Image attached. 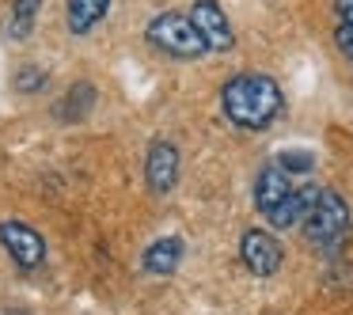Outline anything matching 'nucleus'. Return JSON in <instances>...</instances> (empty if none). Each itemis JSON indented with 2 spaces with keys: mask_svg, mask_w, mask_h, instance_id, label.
Masks as SVG:
<instances>
[{
  "mask_svg": "<svg viewBox=\"0 0 353 315\" xmlns=\"http://www.w3.org/2000/svg\"><path fill=\"white\" fill-rule=\"evenodd\" d=\"M281 107H285V95L277 88V80L266 77V72H239L221 88V110L239 130H251V133L270 130L281 114Z\"/></svg>",
  "mask_w": 353,
  "mask_h": 315,
  "instance_id": "obj_1",
  "label": "nucleus"
},
{
  "mask_svg": "<svg viewBox=\"0 0 353 315\" xmlns=\"http://www.w3.org/2000/svg\"><path fill=\"white\" fill-rule=\"evenodd\" d=\"M315 194H319L315 183L296 186L292 175H285L277 163L262 167L259 179H254V205H259V213L266 216L274 228H296V224L304 221V213L312 209Z\"/></svg>",
  "mask_w": 353,
  "mask_h": 315,
  "instance_id": "obj_2",
  "label": "nucleus"
},
{
  "mask_svg": "<svg viewBox=\"0 0 353 315\" xmlns=\"http://www.w3.org/2000/svg\"><path fill=\"white\" fill-rule=\"evenodd\" d=\"M300 228H304L307 243H315L319 251H334V247H342V239L350 236V205H345V198L338 190L319 186V194H315L312 209L304 213Z\"/></svg>",
  "mask_w": 353,
  "mask_h": 315,
  "instance_id": "obj_3",
  "label": "nucleus"
},
{
  "mask_svg": "<svg viewBox=\"0 0 353 315\" xmlns=\"http://www.w3.org/2000/svg\"><path fill=\"white\" fill-rule=\"evenodd\" d=\"M145 39L152 42L160 54L179 57V61H194V57L209 54L205 39L198 34V27L190 23V16H179V12H163L152 23L145 27Z\"/></svg>",
  "mask_w": 353,
  "mask_h": 315,
  "instance_id": "obj_4",
  "label": "nucleus"
},
{
  "mask_svg": "<svg viewBox=\"0 0 353 315\" xmlns=\"http://www.w3.org/2000/svg\"><path fill=\"white\" fill-rule=\"evenodd\" d=\"M0 247L8 251V258L23 274H31V270H39L46 262V239L23 221H0Z\"/></svg>",
  "mask_w": 353,
  "mask_h": 315,
  "instance_id": "obj_5",
  "label": "nucleus"
},
{
  "mask_svg": "<svg viewBox=\"0 0 353 315\" xmlns=\"http://www.w3.org/2000/svg\"><path fill=\"white\" fill-rule=\"evenodd\" d=\"M239 258H243V266L251 270L254 277H274L277 270H281L285 251L270 232L251 228V232H243V239H239Z\"/></svg>",
  "mask_w": 353,
  "mask_h": 315,
  "instance_id": "obj_6",
  "label": "nucleus"
},
{
  "mask_svg": "<svg viewBox=\"0 0 353 315\" xmlns=\"http://www.w3.org/2000/svg\"><path fill=\"white\" fill-rule=\"evenodd\" d=\"M190 23L198 27V34L205 39V46H209V50H216V54H224V50L236 46L232 23H228V16L221 12V4H216V0H194Z\"/></svg>",
  "mask_w": 353,
  "mask_h": 315,
  "instance_id": "obj_7",
  "label": "nucleus"
},
{
  "mask_svg": "<svg viewBox=\"0 0 353 315\" xmlns=\"http://www.w3.org/2000/svg\"><path fill=\"white\" fill-rule=\"evenodd\" d=\"M179 183V148L171 141H152L145 152V186L152 194H171Z\"/></svg>",
  "mask_w": 353,
  "mask_h": 315,
  "instance_id": "obj_8",
  "label": "nucleus"
},
{
  "mask_svg": "<svg viewBox=\"0 0 353 315\" xmlns=\"http://www.w3.org/2000/svg\"><path fill=\"white\" fill-rule=\"evenodd\" d=\"M183 254H186L183 239H179V236H163V239H156V243H148L141 266H145V274H152V277H171L179 270V262H183Z\"/></svg>",
  "mask_w": 353,
  "mask_h": 315,
  "instance_id": "obj_9",
  "label": "nucleus"
},
{
  "mask_svg": "<svg viewBox=\"0 0 353 315\" xmlns=\"http://www.w3.org/2000/svg\"><path fill=\"white\" fill-rule=\"evenodd\" d=\"M107 12H110V0H69L65 4V23L77 39H84L107 19Z\"/></svg>",
  "mask_w": 353,
  "mask_h": 315,
  "instance_id": "obj_10",
  "label": "nucleus"
},
{
  "mask_svg": "<svg viewBox=\"0 0 353 315\" xmlns=\"http://www.w3.org/2000/svg\"><path fill=\"white\" fill-rule=\"evenodd\" d=\"M92 107H95V88L88 84V80H80V84H72L69 92L61 95V103L54 107V118L65 125H77L92 114Z\"/></svg>",
  "mask_w": 353,
  "mask_h": 315,
  "instance_id": "obj_11",
  "label": "nucleus"
},
{
  "mask_svg": "<svg viewBox=\"0 0 353 315\" xmlns=\"http://www.w3.org/2000/svg\"><path fill=\"white\" fill-rule=\"evenodd\" d=\"M42 0H12V16H8V34L12 39H27L34 31Z\"/></svg>",
  "mask_w": 353,
  "mask_h": 315,
  "instance_id": "obj_12",
  "label": "nucleus"
},
{
  "mask_svg": "<svg viewBox=\"0 0 353 315\" xmlns=\"http://www.w3.org/2000/svg\"><path fill=\"white\" fill-rule=\"evenodd\" d=\"M12 88H16L19 95H39L42 88H46V69H39V65H23V69L12 77Z\"/></svg>",
  "mask_w": 353,
  "mask_h": 315,
  "instance_id": "obj_13",
  "label": "nucleus"
},
{
  "mask_svg": "<svg viewBox=\"0 0 353 315\" xmlns=\"http://www.w3.org/2000/svg\"><path fill=\"white\" fill-rule=\"evenodd\" d=\"M277 167L285 171V175H307V171L315 167V156L312 152H296V148H289V152H277Z\"/></svg>",
  "mask_w": 353,
  "mask_h": 315,
  "instance_id": "obj_14",
  "label": "nucleus"
},
{
  "mask_svg": "<svg viewBox=\"0 0 353 315\" xmlns=\"http://www.w3.org/2000/svg\"><path fill=\"white\" fill-rule=\"evenodd\" d=\"M334 46L353 61V23H338V27H334Z\"/></svg>",
  "mask_w": 353,
  "mask_h": 315,
  "instance_id": "obj_15",
  "label": "nucleus"
},
{
  "mask_svg": "<svg viewBox=\"0 0 353 315\" xmlns=\"http://www.w3.org/2000/svg\"><path fill=\"white\" fill-rule=\"evenodd\" d=\"M338 23H353V0H334Z\"/></svg>",
  "mask_w": 353,
  "mask_h": 315,
  "instance_id": "obj_16",
  "label": "nucleus"
}]
</instances>
